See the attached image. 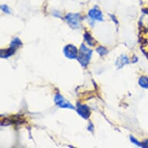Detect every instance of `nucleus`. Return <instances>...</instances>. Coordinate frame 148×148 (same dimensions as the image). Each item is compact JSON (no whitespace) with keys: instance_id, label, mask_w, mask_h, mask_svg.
I'll use <instances>...</instances> for the list:
<instances>
[{"instance_id":"f257e3e1","label":"nucleus","mask_w":148,"mask_h":148,"mask_svg":"<svg viewBox=\"0 0 148 148\" xmlns=\"http://www.w3.org/2000/svg\"><path fill=\"white\" fill-rule=\"evenodd\" d=\"M90 16L93 18V19H95V20H102V13L100 12L99 10H97L96 8H94L92 9L91 11L89 12Z\"/></svg>"},{"instance_id":"f03ea898","label":"nucleus","mask_w":148,"mask_h":148,"mask_svg":"<svg viewBox=\"0 0 148 148\" xmlns=\"http://www.w3.org/2000/svg\"><path fill=\"white\" fill-rule=\"evenodd\" d=\"M140 85L144 88H148V78L146 76L141 77L140 79Z\"/></svg>"},{"instance_id":"7ed1b4c3","label":"nucleus","mask_w":148,"mask_h":148,"mask_svg":"<svg viewBox=\"0 0 148 148\" xmlns=\"http://www.w3.org/2000/svg\"><path fill=\"white\" fill-rule=\"evenodd\" d=\"M2 10L5 12H10V10H9V7L7 5H2Z\"/></svg>"}]
</instances>
